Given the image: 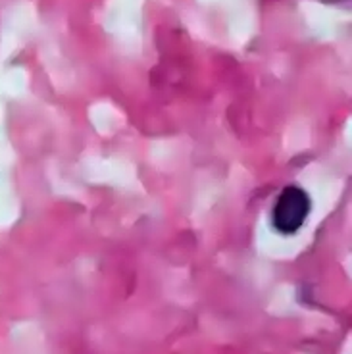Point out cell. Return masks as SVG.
<instances>
[{"instance_id":"1","label":"cell","mask_w":352,"mask_h":354,"mask_svg":"<svg viewBox=\"0 0 352 354\" xmlns=\"http://www.w3.org/2000/svg\"><path fill=\"white\" fill-rule=\"evenodd\" d=\"M310 210H312V198L304 189L297 185L285 187L275 198L270 214L273 230L281 235H295L304 225Z\"/></svg>"}]
</instances>
